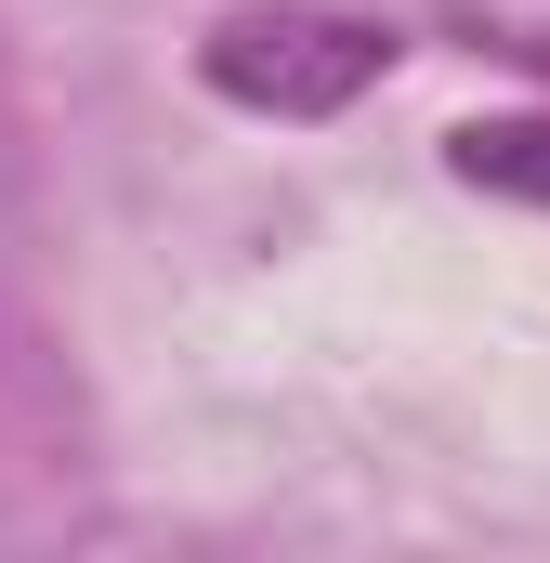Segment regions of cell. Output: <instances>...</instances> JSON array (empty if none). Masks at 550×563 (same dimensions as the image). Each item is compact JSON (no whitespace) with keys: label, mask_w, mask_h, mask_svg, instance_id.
Instances as JSON below:
<instances>
[{"label":"cell","mask_w":550,"mask_h":563,"mask_svg":"<svg viewBox=\"0 0 550 563\" xmlns=\"http://www.w3.org/2000/svg\"><path fill=\"white\" fill-rule=\"evenodd\" d=\"M446 170L485 184V197H538L550 210V119H472V132H446Z\"/></svg>","instance_id":"cell-2"},{"label":"cell","mask_w":550,"mask_h":563,"mask_svg":"<svg viewBox=\"0 0 550 563\" xmlns=\"http://www.w3.org/2000/svg\"><path fill=\"white\" fill-rule=\"evenodd\" d=\"M538 53H550V40H538Z\"/></svg>","instance_id":"cell-3"},{"label":"cell","mask_w":550,"mask_h":563,"mask_svg":"<svg viewBox=\"0 0 550 563\" xmlns=\"http://www.w3.org/2000/svg\"><path fill=\"white\" fill-rule=\"evenodd\" d=\"M394 66V40L381 26H354V13H237L223 40H210V92L223 106H263V119H341L367 79Z\"/></svg>","instance_id":"cell-1"}]
</instances>
